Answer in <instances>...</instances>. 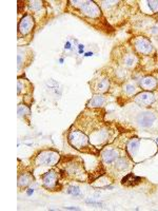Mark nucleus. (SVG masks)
<instances>
[{"label":"nucleus","instance_id":"nucleus-10","mask_svg":"<svg viewBox=\"0 0 158 211\" xmlns=\"http://www.w3.org/2000/svg\"><path fill=\"white\" fill-rule=\"evenodd\" d=\"M109 87H110V83H109V80L104 77H101L99 79L95 80L94 81V91L95 92H98V93H103L105 91L108 90Z\"/></svg>","mask_w":158,"mask_h":211},{"label":"nucleus","instance_id":"nucleus-17","mask_svg":"<svg viewBox=\"0 0 158 211\" xmlns=\"http://www.w3.org/2000/svg\"><path fill=\"white\" fill-rule=\"evenodd\" d=\"M30 114V109L26 106L24 104H20L19 107H18V115L19 117H22V116H25V115Z\"/></svg>","mask_w":158,"mask_h":211},{"label":"nucleus","instance_id":"nucleus-3","mask_svg":"<svg viewBox=\"0 0 158 211\" xmlns=\"http://www.w3.org/2000/svg\"><path fill=\"white\" fill-rule=\"evenodd\" d=\"M80 4H79V7H80V10L84 13L86 15H88L89 17H92V18H95V17H98L99 15H100V10H99L98 5H96L93 1H78Z\"/></svg>","mask_w":158,"mask_h":211},{"label":"nucleus","instance_id":"nucleus-12","mask_svg":"<svg viewBox=\"0 0 158 211\" xmlns=\"http://www.w3.org/2000/svg\"><path fill=\"white\" fill-rule=\"evenodd\" d=\"M139 145H140V143H139V141H138L137 138L131 139V141H130L129 143H128V145H127V150H128V152H129L130 155L134 156L135 154H136V153L138 152Z\"/></svg>","mask_w":158,"mask_h":211},{"label":"nucleus","instance_id":"nucleus-15","mask_svg":"<svg viewBox=\"0 0 158 211\" xmlns=\"http://www.w3.org/2000/svg\"><path fill=\"white\" fill-rule=\"evenodd\" d=\"M103 102H104V98H103L102 96H100V95H96V96H94L93 98L90 100L89 106L92 108H99L102 106Z\"/></svg>","mask_w":158,"mask_h":211},{"label":"nucleus","instance_id":"nucleus-5","mask_svg":"<svg viewBox=\"0 0 158 211\" xmlns=\"http://www.w3.org/2000/svg\"><path fill=\"white\" fill-rule=\"evenodd\" d=\"M134 46L137 52L140 54H150L153 50V46L146 38L144 37H138L134 40Z\"/></svg>","mask_w":158,"mask_h":211},{"label":"nucleus","instance_id":"nucleus-22","mask_svg":"<svg viewBox=\"0 0 158 211\" xmlns=\"http://www.w3.org/2000/svg\"><path fill=\"white\" fill-rule=\"evenodd\" d=\"M123 164H125V160H123V158H120V160L117 162V167L119 168V169H122V168H125V166H123Z\"/></svg>","mask_w":158,"mask_h":211},{"label":"nucleus","instance_id":"nucleus-23","mask_svg":"<svg viewBox=\"0 0 158 211\" xmlns=\"http://www.w3.org/2000/svg\"><path fill=\"white\" fill-rule=\"evenodd\" d=\"M86 204H91V205H95V206H101V203H96V202L93 201H86Z\"/></svg>","mask_w":158,"mask_h":211},{"label":"nucleus","instance_id":"nucleus-19","mask_svg":"<svg viewBox=\"0 0 158 211\" xmlns=\"http://www.w3.org/2000/svg\"><path fill=\"white\" fill-rule=\"evenodd\" d=\"M67 193L72 194L74 196H77V195L80 194V190H79V188L76 187V186H70L69 189H67Z\"/></svg>","mask_w":158,"mask_h":211},{"label":"nucleus","instance_id":"nucleus-8","mask_svg":"<svg viewBox=\"0 0 158 211\" xmlns=\"http://www.w3.org/2000/svg\"><path fill=\"white\" fill-rule=\"evenodd\" d=\"M43 180V186L46 188V189H55L58 185V177L57 174L53 171H50V172H46V174L42 176Z\"/></svg>","mask_w":158,"mask_h":211},{"label":"nucleus","instance_id":"nucleus-21","mask_svg":"<svg viewBox=\"0 0 158 211\" xmlns=\"http://www.w3.org/2000/svg\"><path fill=\"white\" fill-rule=\"evenodd\" d=\"M135 90H136V89H135V87H134L133 85H131V83H128V85L125 87V91L127 93H129V94H132V93H134Z\"/></svg>","mask_w":158,"mask_h":211},{"label":"nucleus","instance_id":"nucleus-16","mask_svg":"<svg viewBox=\"0 0 158 211\" xmlns=\"http://www.w3.org/2000/svg\"><path fill=\"white\" fill-rule=\"evenodd\" d=\"M32 180H33V177H31V175L22 174L18 180V185H19V187H25L32 182Z\"/></svg>","mask_w":158,"mask_h":211},{"label":"nucleus","instance_id":"nucleus-1","mask_svg":"<svg viewBox=\"0 0 158 211\" xmlns=\"http://www.w3.org/2000/svg\"><path fill=\"white\" fill-rule=\"evenodd\" d=\"M69 141L70 144L80 151H89L92 148V146L89 143V138L86 134L79 131H72L69 134Z\"/></svg>","mask_w":158,"mask_h":211},{"label":"nucleus","instance_id":"nucleus-14","mask_svg":"<svg viewBox=\"0 0 158 211\" xmlns=\"http://www.w3.org/2000/svg\"><path fill=\"white\" fill-rule=\"evenodd\" d=\"M137 62V57L133 54H128V55L125 56V58H123V65L128 68H132V67H134Z\"/></svg>","mask_w":158,"mask_h":211},{"label":"nucleus","instance_id":"nucleus-7","mask_svg":"<svg viewBox=\"0 0 158 211\" xmlns=\"http://www.w3.org/2000/svg\"><path fill=\"white\" fill-rule=\"evenodd\" d=\"M154 100H155V97L151 92H141L135 97V102L142 107H148L153 104Z\"/></svg>","mask_w":158,"mask_h":211},{"label":"nucleus","instance_id":"nucleus-13","mask_svg":"<svg viewBox=\"0 0 158 211\" xmlns=\"http://www.w3.org/2000/svg\"><path fill=\"white\" fill-rule=\"evenodd\" d=\"M102 158L107 164H111L118 158V153L115 150H107L103 152Z\"/></svg>","mask_w":158,"mask_h":211},{"label":"nucleus","instance_id":"nucleus-24","mask_svg":"<svg viewBox=\"0 0 158 211\" xmlns=\"http://www.w3.org/2000/svg\"><path fill=\"white\" fill-rule=\"evenodd\" d=\"M67 210H79V208H76V207H65Z\"/></svg>","mask_w":158,"mask_h":211},{"label":"nucleus","instance_id":"nucleus-4","mask_svg":"<svg viewBox=\"0 0 158 211\" xmlns=\"http://www.w3.org/2000/svg\"><path fill=\"white\" fill-rule=\"evenodd\" d=\"M34 24H35V22H34V18L32 17L31 15L26 14V15H24L23 17H22V19L20 20L19 25H18V31H19V33L21 35L29 34L30 32L33 30Z\"/></svg>","mask_w":158,"mask_h":211},{"label":"nucleus","instance_id":"nucleus-9","mask_svg":"<svg viewBox=\"0 0 158 211\" xmlns=\"http://www.w3.org/2000/svg\"><path fill=\"white\" fill-rule=\"evenodd\" d=\"M139 85H140V87H141L144 90L152 91V90H155L158 83H157V80H156V78H154L153 76H146V77H144L140 80Z\"/></svg>","mask_w":158,"mask_h":211},{"label":"nucleus","instance_id":"nucleus-25","mask_svg":"<svg viewBox=\"0 0 158 211\" xmlns=\"http://www.w3.org/2000/svg\"><path fill=\"white\" fill-rule=\"evenodd\" d=\"M156 141H157V144H158V139H156Z\"/></svg>","mask_w":158,"mask_h":211},{"label":"nucleus","instance_id":"nucleus-20","mask_svg":"<svg viewBox=\"0 0 158 211\" xmlns=\"http://www.w3.org/2000/svg\"><path fill=\"white\" fill-rule=\"evenodd\" d=\"M148 5L153 12H158V1H148Z\"/></svg>","mask_w":158,"mask_h":211},{"label":"nucleus","instance_id":"nucleus-6","mask_svg":"<svg viewBox=\"0 0 158 211\" xmlns=\"http://www.w3.org/2000/svg\"><path fill=\"white\" fill-rule=\"evenodd\" d=\"M155 120V115L151 112H141L139 113L137 116V123L139 126L144 127V128H149L153 125Z\"/></svg>","mask_w":158,"mask_h":211},{"label":"nucleus","instance_id":"nucleus-11","mask_svg":"<svg viewBox=\"0 0 158 211\" xmlns=\"http://www.w3.org/2000/svg\"><path fill=\"white\" fill-rule=\"evenodd\" d=\"M140 181H141L140 177L135 176L134 174L130 173V174H128L127 176H125L123 178H122L121 183H122V185H125V186H135V185L138 184Z\"/></svg>","mask_w":158,"mask_h":211},{"label":"nucleus","instance_id":"nucleus-2","mask_svg":"<svg viewBox=\"0 0 158 211\" xmlns=\"http://www.w3.org/2000/svg\"><path fill=\"white\" fill-rule=\"evenodd\" d=\"M59 160V154L56 151L46 150L42 151L36 157V164L41 166H53L58 163Z\"/></svg>","mask_w":158,"mask_h":211},{"label":"nucleus","instance_id":"nucleus-18","mask_svg":"<svg viewBox=\"0 0 158 211\" xmlns=\"http://www.w3.org/2000/svg\"><path fill=\"white\" fill-rule=\"evenodd\" d=\"M41 5H42V3L40 1H33V2L30 3V9L34 12H37V11L40 10Z\"/></svg>","mask_w":158,"mask_h":211}]
</instances>
